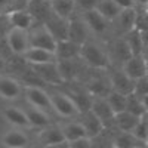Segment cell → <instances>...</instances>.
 Instances as JSON below:
<instances>
[{
    "label": "cell",
    "mask_w": 148,
    "mask_h": 148,
    "mask_svg": "<svg viewBox=\"0 0 148 148\" xmlns=\"http://www.w3.org/2000/svg\"><path fill=\"white\" fill-rule=\"evenodd\" d=\"M80 56L93 68H107L108 58L99 47L93 43H83L80 47Z\"/></svg>",
    "instance_id": "obj_1"
},
{
    "label": "cell",
    "mask_w": 148,
    "mask_h": 148,
    "mask_svg": "<svg viewBox=\"0 0 148 148\" xmlns=\"http://www.w3.org/2000/svg\"><path fill=\"white\" fill-rule=\"evenodd\" d=\"M6 40H8L9 49L14 53H18V55H22L30 47V39H28V31L27 30L12 27L10 31L8 33V36H6Z\"/></svg>",
    "instance_id": "obj_2"
},
{
    "label": "cell",
    "mask_w": 148,
    "mask_h": 148,
    "mask_svg": "<svg viewBox=\"0 0 148 148\" xmlns=\"http://www.w3.org/2000/svg\"><path fill=\"white\" fill-rule=\"evenodd\" d=\"M28 39H30V46L42 47V49H46V51H51V52H55V49H56L55 37L47 31V28L45 25L28 33Z\"/></svg>",
    "instance_id": "obj_3"
},
{
    "label": "cell",
    "mask_w": 148,
    "mask_h": 148,
    "mask_svg": "<svg viewBox=\"0 0 148 148\" xmlns=\"http://www.w3.org/2000/svg\"><path fill=\"white\" fill-rule=\"evenodd\" d=\"M68 22H70L68 19L61 18L52 12V14L43 21V25L47 28V31L51 33L55 37V40L58 42V40L68 39Z\"/></svg>",
    "instance_id": "obj_4"
},
{
    "label": "cell",
    "mask_w": 148,
    "mask_h": 148,
    "mask_svg": "<svg viewBox=\"0 0 148 148\" xmlns=\"http://www.w3.org/2000/svg\"><path fill=\"white\" fill-rule=\"evenodd\" d=\"M49 96H51V104L58 114L64 117H73L79 113V108L71 99V96H67L64 93H52Z\"/></svg>",
    "instance_id": "obj_5"
},
{
    "label": "cell",
    "mask_w": 148,
    "mask_h": 148,
    "mask_svg": "<svg viewBox=\"0 0 148 148\" xmlns=\"http://www.w3.org/2000/svg\"><path fill=\"white\" fill-rule=\"evenodd\" d=\"M123 71L136 82L138 79L147 76V59L142 55H132L123 62Z\"/></svg>",
    "instance_id": "obj_6"
},
{
    "label": "cell",
    "mask_w": 148,
    "mask_h": 148,
    "mask_svg": "<svg viewBox=\"0 0 148 148\" xmlns=\"http://www.w3.org/2000/svg\"><path fill=\"white\" fill-rule=\"evenodd\" d=\"M37 76H39L43 82L52 83V84H59L61 82H64L62 77L59 74L58 64L56 62H45V64H34L33 65Z\"/></svg>",
    "instance_id": "obj_7"
},
{
    "label": "cell",
    "mask_w": 148,
    "mask_h": 148,
    "mask_svg": "<svg viewBox=\"0 0 148 148\" xmlns=\"http://www.w3.org/2000/svg\"><path fill=\"white\" fill-rule=\"evenodd\" d=\"M40 141L46 147H68V141H65L62 130L56 126H46V129L40 135Z\"/></svg>",
    "instance_id": "obj_8"
},
{
    "label": "cell",
    "mask_w": 148,
    "mask_h": 148,
    "mask_svg": "<svg viewBox=\"0 0 148 148\" xmlns=\"http://www.w3.org/2000/svg\"><path fill=\"white\" fill-rule=\"evenodd\" d=\"M22 55L33 65L34 64H45V62H56L58 61L55 52L46 51V49H42V47H36V46H30Z\"/></svg>",
    "instance_id": "obj_9"
},
{
    "label": "cell",
    "mask_w": 148,
    "mask_h": 148,
    "mask_svg": "<svg viewBox=\"0 0 148 148\" xmlns=\"http://www.w3.org/2000/svg\"><path fill=\"white\" fill-rule=\"evenodd\" d=\"M83 21L86 22L88 28H90L95 33H104L108 27V19L96 8L86 10L83 15Z\"/></svg>",
    "instance_id": "obj_10"
},
{
    "label": "cell",
    "mask_w": 148,
    "mask_h": 148,
    "mask_svg": "<svg viewBox=\"0 0 148 148\" xmlns=\"http://www.w3.org/2000/svg\"><path fill=\"white\" fill-rule=\"evenodd\" d=\"M90 111L98 117L101 119V121L104 123V126L108 125V123L114 121V111L111 110L110 104L107 102L105 98H95L92 101V107H90Z\"/></svg>",
    "instance_id": "obj_11"
},
{
    "label": "cell",
    "mask_w": 148,
    "mask_h": 148,
    "mask_svg": "<svg viewBox=\"0 0 148 148\" xmlns=\"http://www.w3.org/2000/svg\"><path fill=\"white\" fill-rule=\"evenodd\" d=\"M80 47H82V45L74 43L70 39L58 40L55 55L58 59H74V58L80 56Z\"/></svg>",
    "instance_id": "obj_12"
},
{
    "label": "cell",
    "mask_w": 148,
    "mask_h": 148,
    "mask_svg": "<svg viewBox=\"0 0 148 148\" xmlns=\"http://www.w3.org/2000/svg\"><path fill=\"white\" fill-rule=\"evenodd\" d=\"M113 90H117L123 95H129L135 90V80L130 79L125 71H117L114 73L110 79Z\"/></svg>",
    "instance_id": "obj_13"
},
{
    "label": "cell",
    "mask_w": 148,
    "mask_h": 148,
    "mask_svg": "<svg viewBox=\"0 0 148 148\" xmlns=\"http://www.w3.org/2000/svg\"><path fill=\"white\" fill-rule=\"evenodd\" d=\"M25 96H27V101L37 107V108H42L46 110L49 107H52L51 104V96H49L43 89L40 88H36V86H30V88L25 89Z\"/></svg>",
    "instance_id": "obj_14"
},
{
    "label": "cell",
    "mask_w": 148,
    "mask_h": 148,
    "mask_svg": "<svg viewBox=\"0 0 148 148\" xmlns=\"http://www.w3.org/2000/svg\"><path fill=\"white\" fill-rule=\"evenodd\" d=\"M88 37V25L82 19H71L68 22V39L74 43L83 45Z\"/></svg>",
    "instance_id": "obj_15"
},
{
    "label": "cell",
    "mask_w": 148,
    "mask_h": 148,
    "mask_svg": "<svg viewBox=\"0 0 148 148\" xmlns=\"http://www.w3.org/2000/svg\"><path fill=\"white\" fill-rule=\"evenodd\" d=\"M9 18H10V22H12V27L27 30V31L31 30V27H33L34 16L28 10H14L9 14Z\"/></svg>",
    "instance_id": "obj_16"
},
{
    "label": "cell",
    "mask_w": 148,
    "mask_h": 148,
    "mask_svg": "<svg viewBox=\"0 0 148 148\" xmlns=\"http://www.w3.org/2000/svg\"><path fill=\"white\" fill-rule=\"evenodd\" d=\"M139 119L141 117L135 116V114L129 113L127 110H125V111H120V113H117L114 116V123L121 132H132V129L136 126Z\"/></svg>",
    "instance_id": "obj_17"
},
{
    "label": "cell",
    "mask_w": 148,
    "mask_h": 148,
    "mask_svg": "<svg viewBox=\"0 0 148 148\" xmlns=\"http://www.w3.org/2000/svg\"><path fill=\"white\" fill-rule=\"evenodd\" d=\"M83 126L86 129V133L88 136L92 138V136H98L102 129H104V123L101 121V119H98L92 111H86L84 113V120H83Z\"/></svg>",
    "instance_id": "obj_18"
},
{
    "label": "cell",
    "mask_w": 148,
    "mask_h": 148,
    "mask_svg": "<svg viewBox=\"0 0 148 148\" xmlns=\"http://www.w3.org/2000/svg\"><path fill=\"white\" fill-rule=\"evenodd\" d=\"M49 5L53 14H56L61 18L70 19L74 6H76V0H49Z\"/></svg>",
    "instance_id": "obj_19"
},
{
    "label": "cell",
    "mask_w": 148,
    "mask_h": 148,
    "mask_svg": "<svg viewBox=\"0 0 148 148\" xmlns=\"http://www.w3.org/2000/svg\"><path fill=\"white\" fill-rule=\"evenodd\" d=\"M21 93V86L9 77H0V96L6 99H15Z\"/></svg>",
    "instance_id": "obj_20"
},
{
    "label": "cell",
    "mask_w": 148,
    "mask_h": 148,
    "mask_svg": "<svg viewBox=\"0 0 148 148\" xmlns=\"http://www.w3.org/2000/svg\"><path fill=\"white\" fill-rule=\"evenodd\" d=\"M5 119L9 123H12V125H15V126H19V127L30 126V121H28L25 111L15 108V107H9V108L5 110Z\"/></svg>",
    "instance_id": "obj_21"
},
{
    "label": "cell",
    "mask_w": 148,
    "mask_h": 148,
    "mask_svg": "<svg viewBox=\"0 0 148 148\" xmlns=\"http://www.w3.org/2000/svg\"><path fill=\"white\" fill-rule=\"evenodd\" d=\"M61 130L64 133L65 141L68 142L77 139V138H82V136H88L83 123H65V125L61 126Z\"/></svg>",
    "instance_id": "obj_22"
},
{
    "label": "cell",
    "mask_w": 148,
    "mask_h": 148,
    "mask_svg": "<svg viewBox=\"0 0 148 148\" xmlns=\"http://www.w3.org/2000/svg\"><path fill=\"white\" fill-rule=\"evenodd\" d=\"M25 114L28 117L30 126H36V127H46L49 125V119L45 114V111L42 108H37L34 105H31V108L25 110Z\"/></svg>",
    "instance_id": "obj_23"
},
{
    "label": "cell",
    "mask_w": 148,
    "mask_h": 148,
    "mask_svg": "<svg viewBox=\"0 0 148 148\" xmlns=\"http://www.w3.org/2000/svg\"><path fill=\"white\" fill-rule=\"evenodd\" d=\"M88 88H89V93L92 96H96V98H107V95L113 90L111 82L110 80H104V79L92 80Z\"/></svg>",
    "instance_id": "obj_24"
},
{
    "label": "cell",
    "mask_w": 148,
    "mask_h": 148,
    "mask_svg": "<svg viewBox=\"0 0 148 148\" xmlns=\"http://www.w3.org/2000/svg\"><path fill=\"white\" fill-rule=\"evenodd\" d=\"M27 144H28L27 136L18 130L8 132L3 136V145L8 148H22V147H27Z\"/></svg>",
    "instance_id": "obj_25"
},
{
    "label": "cell",
    "mask_w": 148,
    "mask_h": 148,
    "mask_svg": "<svg viewBox=\"0 0 148 148\" xmlns=\"http://www.w3.org/2000/svg\"><path fill=\"white\" fill-rule=\"evenodd\" d=\"M96 9L99 10L108 21L116 19L119 16V14L121 12V8L114 2V0H101L99 5L96 6Z\"/></svg>",
    "instance_id": "obj_26"
},
{
    "label": "cell",
    "mask_w": 148,
    "mask_h": 148,
    "mask_svg": "<svg viewBox=\"0 0 148 148\" xmlns=\"http://www.w3.org/2000/svg\"><path fill=\"white\" fill-rule=\"evenodd\" d=\"M126 43L130 49L132 55H142L144 52V45H142V39H141V31L133 28L130 31H127V37H126Z\"/></svg>",
    "instance_id": "obj_27"
},
{
    "label": "cell",
    "mask_w": 148,
    "mask_h": 148,
    "mask_svg": "<svg viewBox=\"0 0 148 148\" xmlns=\"http://www.w3.org/2000/svg\"><path fill=\"white\" fill-rule=\"evenodd\" d=\"M126 110L129 113L138 116V117H142V116L147 114V110H145V107L141 101V98L133 92L126 95Z\"/></svg>",
    "instance_id": "obj_28"
},
{
    "label": "cell",
    "mask_w": 148,
    "mask_h": 148,
    "mask_svg": "<svg viewBox=\"0 0 148 148\" xmlns=\"http://www.w3.org/2000/svg\"><path fill=\"white\" fill-rule=\"evenodd\" d=\"M107 102L110 104L111 110L114 111V114L120 113V111H125L126 110V95H123L117 90H111L107 95Z\"/></svg>",
    "instance_id": "obj_29"
},
{
    "label": "cell",
    "mask_w": 148,
    "mask_h": 148,
    "mask_svg": "<svg viewBox=\"0 0 148 148\" xmlns=\"http://www.w3.org/2000/svg\"><path fill=\"white\" fill-rule=\"evenodd\" d=\"M119 21H120V25L123 27L125 31H130L135 28V21H136V10L133 8H126V9H121V12L119 14Z\"/></svg>",
    "instance_id": "obj_30"
},
{
    "label": "cell",
    "mask_w": 148,
    "mask_h": 148,
    "mask_svg": "<svg viewBox=\"0 0 148 148\" xmlns=\"http://www.w3.org/2000/svg\"><path fill=\"white\" fill-rule=\"evenodd\" d=\"M56 64L62 80H71L76 76V67L73 64V59H58Z\"/></svg>",
    "instance_id": "obj_31"
},
{
    "label": "cell",
    "mask_w": 148,
    "mask_h": 148,
    "mask_svg": "<svg viewBox=\"0 0 148 148\" xmlns=\"http://www.w3.org/2000/svg\"><path fill=\"white\" fill-rule=\"evenodd\" d=\"M70 96H71V99L74 101V104L77 105L79 111L86 113V111L90 110L92 101H93V98L90 95H84V93H80V92H73V93H70Z\"/></svg>",
    "instance_id": "obj_32"
},
{
    "label": "cell",
    "mask_w": 148,
    "mask_h": 148,
    "mask_svg": "<svg viewBox=\"0 0 148 148\" xmlns=\"http://www.w3.org/2000/svg\"><path fill=\"white\" fill-rule=\"evenodd\" d=\"M130 133L139 142H147L148 141V119H145V116H142Z\"/></svg>",
    "instance_id": "obj_33"
},
{
    "label": "cell",
    "mask_w": 148,
    "mask_h": 148,
    "mask_svg": "<svg viewBox=\"0 0 148 148\" xmlns=\"http://www.w3.org/2000/svg\"><path fill=\"white\" fill-rule=\"evenodd\" d=\"M135 141H138L136 138L130 135V132H123L121 135L116 138V147H120V148H130V147H135Z\"/></svg>",
    "instance_id": "obj_34"
},
{
    "label": "cell",
    "mask_w": 148,
    "mask_h": 148,
    "mask_svg": "<svg viewBox=\"0 0 148 148\" xmlns=\"http://www.w3.org/2000/svg\"><path fill=\"white\" fill-rule=\"evenodd\" d=\"M114 49H116V55H117V58H119L120 61H123V62H125L126 59H129V58L132 56V52H130V49H129L126 40L117 42Z\"/></svg>",
    "instance_id": "obj_35"
},
{
    "label": "cell",
    "mask_w": 148,
    "mask_h": 148,
    "mask_svg": "<svg viewBox=\"0 0 148 148\" xmlns=\"http://www.w3.org/2000/svg\"><path fill=\"white\" fill-rule=\"evenodd\" d=\"M12 28V22L9 18V14H0V39H6L8 33Z\"/></svg>",
    "instance_id": "obj_36"
},
{
    "label": "cell",
    "mask_w": 148,
    "mask_h": 148,
    "mask_svg": "<svg viewBox=\"0 0 148 148\" xmlns=\"http://www.w3.org/2000/svg\"><path fill=\"white\" fill-rule=\"evenodd\" d=\"M133 93H136L138 96H144L148 93V76H144L135 82V90Z\"/></svg>",
    "instance_id": "obj_37"
},
{
    "label": "cell",
    "mask_w": 148,
    "mask_h": 148,
    "mask_svg": "<svg viewBox=\"0 0 148 148\" xmlns=\"http://www.w3.org/2000/svg\"><path fill=\"white\" fill-rule=\"evenodd\" d=\"M135 28L139 31H147L148 30V14H136V21H135Z\"/></svg>",
    "instance_id": "obj_38"
},
{
    "label": "cell",
    "mask_w": 148,
    "mask_h": 148,
    "mask_svg": "<svg viewBox=\"0 0 148 148\" xmlns=\"http://www.w3.org/2000/svg\"><path fill=\"white\" fill-rule=\"evenodd\" d=\"M68 147H71V148H89V147H92V141L89 136H82V138H77V139L68 142Z\"/></svg>",
    "instance_id": "obj_39"
},
{
    "label": "cell",
    "mask_w": 148,
    "mask_h": 148,
    "mask_svg": "<svg viewBox=\"0 0 148 148\" xmlns=\"http://www.w3.org/2000/svg\"><path fill=\"white\" fill-rule=\"evenodd\" d=\"M101 0H76V3L84 9V10H89V9H95L98 5H99Z\"/></svg>",
    "instance_id": "obj_40"
},
{
    "label": "cell",
    "mask_w": 148,
    "mask_h": 148,
    "mask_svg": "<svg viewBox=\"0 0 148 148\" xmlns=\"http://www.w3.org/2000/svg\"><path fill=\"white\" fill-rule=\"evenodd\" d=\"M114 2L121 8V9H126V8H133L135 6V0H114Z\"/></svg>",
    "instance_id": "obj_41"
},
{
    "label": "cell",
    "mask_w": 148,
    "mask_h": 148,
    "mask_svg": "<svg viewBox=\"0 0 148 148\" xmlns=\"http://www.w3.org/2000/svg\"><path fill=\"white\" fill-rule=\"evenodd\" d=\"M14 3H15V0H0V14H3L5 10H8Z\"/></svg>",
    "instance_id": "obj_42"
},
{
    "label": "cell",
    "mask_w": 148,
    "mask_h": 148,
    "mask_svg": "<svg viewBox=\"0 0 148 148\" xmlns=\"http://www.w3.org/2000/svg\"><path fill=\"white\" fill-rule=\"evenodd\" d=\"M141 39H142V45H144V51H148V30L147 31H141Z\"/></svg>",
    "instance_id": "obj_43"
},
{
    "label": "cell",
    "mask_w": 148,
    "mask_h": 148,
    "mask_svg": "<svg viewBox=\"0 0 148 148\" xmlns=\"http://www.w3.org/2000/svg\"><path fill=\"white\" fill-rule=\"evenodd\" d=\"M139 98H141V101H142V104H144V107L147 110V113H148V93L144 95V96H139Z\"/></svg>",
    "instance_id": "obj_44"
},
{
    "label": "cell",
    "mask_w": 148,
    "mask_h": 148,
    "mask_svg": "<svg viewBox=\"0 0 148 148\" xmlns=\"http://www.w3.org/2000/svg\"><path fill=\"white\" fill-rule=\"evenodd\" d=\"M135 3H138L141 6H147L148 5V0H135Z\"/></svg>",
    "instance_id": "obj_45"
},
{
    "label": "cell",
    "mask_w": 148,
    "mask_h": 148,
    "mask_svg": "<svg viewBox=\"0 0 148 148\" xmlns=\"http://www.w3.org/2000/svg\"><path fill=\"white\" fill-rule=\"evenodd\" d=\"M3 68H5V59L0 56V71H3Z\"/></svg>",
    "instance_id": "obj_46"
},
{
    "label": "cell",
    "mask_w": 148,
    "mask_h": 148,
    "mask_svg": "<svg viewBox=\"0 0 148 148\" xmlns=\"http://www.w3.org/2000/svg\"><path fill=\"white\" fill-rule=\"evenodd\" d=\"M147 76H148V59H147Z\"/></svg>",
    "instance_id": "obj_47"
},
{
    "label": "cell",
    "mask_w": 148,
    "mask_h": 148,
    "mask_svg": "<svg viewBox=\"0 0 148 148\" xmlns=\"http://www.w3.org/2000/svg\"><path fill=\"white\" fill-rule=\"evenodd\" d=\"M145 8H147V10H145V12H147V14H148V5H147V6H145Z\"/></svg>",
    "instance_id": "obj_48"
},
{
    "label": "cell",
    "mask_w": 148,
    "mask_h": 148,
    "mask_svg": "<svg viewBox=\"0 0 148 148\" xmlns=\"http://www.w3.org/2000/svg\"><path fill=\"white\" fill-rule=\"evenodd\" d=\"M147 145H148V141H147Z\"/></svg>",
    "instance_id": "obj_49"
}]
</instances>
